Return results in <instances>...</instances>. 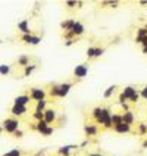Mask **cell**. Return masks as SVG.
Listing matches in <instances>:
<instances>
[{
  "label": "cell",
  "instance_id": "obj_1",
  "mask_svg": "<svg viewBox=\"0 0 147 156\" xmlns=\"http://www.w3.org/2000/svg\"><path fill=\"white\" fill-rule=\"evenodd\" d=\"M19 125H21V122L16 118H6L5 121L2 122V128L6 131L8 134H13L15 131H18L19 130Z\"/></svg>",
  "mask_w": 147,
  "mask_h": 156
},
{
  "label": "cell",
  "instance_id": "obj_2",
  "mask_svg": "<svg viewBox=\"0 0 147 156\" xmlns=\"http://www.w3.org/2000/svg\"><path fill=\"white\" fill-rule=\"evenodd\" d=\"M110 116H112L110 111H109L107 108H103V109H102V113H100V116L96 119V122H97V124H100L103 128H112Z\"/></svg>",
  "mask_w": 147,
  "mask_h": 156
},
{
  "label": "cell",
  "instance_id": "obj_3",
  "mask_svg": "<svg viewBox=\"0 0 147 156\" xmlns=\"http://www.w3.org/2000/svg\"><path fill=\"white\" fill-rule=\"evenodd\" d=\"M30 99L31 100H35V102H40V100H46V90L44 88H31L30 90Z\"/></svg>",
  "mask_w": 147,
  "mask_h": 156
},
{
  "label": "cell",
  "instance_id": "obj_4",
  "mask_svg": "<svg viewBox=\"0 0 147 156\" xmlns=\"http://www.w3.org/2000/svg\"><path fill=\"white\" fill-rule=\"evenodd\" d=\"M74 87L72 83H63V84H59L56 86V93H58V97H66L69 94L71 88Z\"/></svg>",
  "mask_w": 147,
  "mask_h": 156
},
{
  "label": "cell",
  "instance_id": "obj_5",
  "mask_svg": "<svg viewBox=\"0 0 147 156\" xmlns=\"http://www.w3.org/2000/svg\"><path fill=\"white\" fill-rule=\"evenodd\" d=\"M74 75L77 78H86L88 75V65L86 63H81V65H77L75 66V69H74Z\"/></svg>",
  "mask_w": 147,
  "mask_h": 156
},
{
  "label": "cell",
  "instance_id": "obj_6",
  "mask_svg": "<svg viewBox=\"0 0 147 156\" xmlns=\"http://www.w3.org/2000/svg\"><path fill=\"white\" fill-rule=\"evenodd\" d=\"M43 113H44V118H43V119L47 122L49 125H50V124H53V122L58 119V112H56L54 109H46Z\"/></svg>",
  "mask_w": 147,
  "mask_h": 156
},
{
  "label": "cell",
  "instance_id": "obj_7",
  "mask_svg": "<svg viewBox=\"0 0 147 156\" xmlns=\"http://www.w3.org/2000/svg\"><path fill=\"white\" fill-rule=\"evenodd\" d=\"M30 96L28 94H19L13 99V105H19V106H28L30 103Z\"/></svg>",
  "mask_w": 147,
  "mask_h": 156
},
{
  "label": "cell",
  "instance_id": "obj_8",
  "mask_svg": "<svg viewBox=\"0 0 147 156\" xmlns=\"http://www.w3.org/2000/svg\"><path fill=\"white\" fill-rule=\"evenodd\" d=\"M10 112L13 116H22L26 113V106H19V105H13L10 108Z\"/></svg>",
  "mask_w": 147,
  "mask_h": 156
},
{
  "label": "cell",
  "instance_id": "obj_9",
  "mask_svg": "<svg viewBox=\"0 0 147 156\" xmlns=\"http://www.w3.org/2000/svg\"><path fill=\"white\" fill-rule=\"evenodd\" d=\"M122 122L127 124V125H132V124L135 122V115H134V112L128 111V112L122 113Z\"/></svg>",
  "mask_w": 147,
  "mask_h": 156
},
{
  "label": "cell",
  "instance_id": "obj_10",
  "mask_svg": "<svg viewBox=\"0 0 147 156\" xmlns=\"http://www.w3.org/2000/svg\"><path fill=\"white\" fill-rule=\"evenodd\" d=\"M84 31H86L84 25H82L81 22H77V21H75V24H74V27H72V30H71L69 33L72 35H82L84 34Z\"/></svg>",
  "mask_w": 147,
  "mask_h": 156
},
{
  "label": "cell",
  "instance_id": "obj_11",
  "mask_svg": "<svg viewBox=\"0 0 147 156\" xmlns=\"http://www.w3.org/2000/svg\"><path fill=\"white\" fill-rule=\"evenodd\" d=\"M113 130H115V133H118V134H128V133H131V125H127V124L122 122L119 125H115Z\"/></svg>",
  "mask_w": 147,
  "mask_h": 156
},
{
  "label": "cell",
  "instance_id": "obj_12",
  "mask_svg": "<svg viewBox=\"0 0 147 156\" xmlns=\"http://www.w3.org/2000/svg\"><path fill=\"white\" fill-rule=\"evenodd\" d=\"M18 30L24 34H31V30H30V24H28V21L24 19V21H21V22H18Z\"/></svg>",
  "mask_w": 147,
  "mask_h": 156
},
{
  "label": "cell",
  "instance_id": "obj_13",
  "mask_svg": "<svg viewBox=\"0 0 147 156\" xmlns=\"http://www.w3.org/2000/svg\"><path fill=\"white\" fill-rule=\"evenodd\" d=\"M97 131H99L97 125H93V124H87V125H84V133H86L88 137L96 136V134H97Z\"/></svg>",
  "mask_w": 147,
  "mask_h": 156
},
{
  "label": "cell",
  "instance_id": "obj_14",
  "mask_svg": "<svg viewBox=\"0 0 147 156\" xmlns=\"http://www.w3.org/2000/svg\"><path fill=\"white\" fill-rule=\"evenodd\" d=\"M135 91H137V90H135V88H134L132 86H128V87H125V88H124L122 94H124V97H125V99H127V102H128L131 97L135 94Z\"/></svg>",
  "mask_w": 147,
  "mask_h": 156
},
{
  "label": "cell",
  "instance_id": "obj_15",
  "mask_svg": "<svg viewBox=\"0 0 147 156\" xmlns=\"http://www.w3.org/2000/svg\"><path fill=\"white\" fill-rule=\"evenodd\" d=\"M110 122H112V127L122 124V113H112V116H110Z\"/></svg>",
  "mask_w": 147,
  "mask_h": 156
},
{
  "label": "cell",
  "instance_id": "obj_16",
  "mask_svg": "<svg viewBox=\"0 0 147 156\" xmlns=\"http://www.w3.org/2000/svg\"><path fill=\"white\" fill-rule=\"evenodd\" d=\"M74 24H75V19H69V21H63L61 24V27L65 30V31L69 33L71 30H72V27H74Z\"/></svg>",
  "mask_w": 147,
  "mask_h": 156
},
{
  "label": "cell",
  "instance_id": "obj_17",
  "mask_svg": "<svg viewBox=\"0 0 147 156\" xmlns=\"http://www.w3.org/2000/svg\"><path fill=\"white\" fill-rule=\"evenodd\" d=\"M47 127H49V124H47V122L44 121V119H41V121H38L37 124H35V130L38 131L40 134H41V133H43V131L46 130Z\"/></svg>",
  "mask_w": 147,
  "mask_h": 156
},
{
  "label": "cell",
  "instance_id": "obj_18",
  "mask_svg": "<svg viewBox=\"0 0 147 156\" xmlns=\"http://www.w3.org/2000/svg\"><path fill=\"white\" fill-rule=\"evenodd\" d=\"M10 65L8 63H3V65H0V75H9L10 74Z\"/></svg>",
  "mask_w": 147,
  "mask_h": 156
},
{
  "label": "cell",
  "instance_id": "obj_19",
  "mask_svg": "<svg viewBox=\"0 0 147 156\" xmlns=\"http://www.w3.org/2000/svg\"><path fill=\"white\" fill-rule=\"evenodd\" d=\"M74 147V146H63V147H61L59 150H58V153L61 156H69L71 153V149Z\"/></svg>",
  "mask_w": 147,
  "mask_h": 156
},
{
  "label": "cell",
  "instance_id": "obj_20",
  "mask_svg": "<svg viewBox=\"0 0 147 156\" xmlns=\"http://www.w3.org/2000/svg\"><path fill=\"white\" fill-rule=\"evenodd\" d=\"M144 37H147V31L144 30V27H143V28H138V30H137V38H135V41L140 43V40L144 38Z\"/></svg>",
  "mask_w": 147,
  "mask_h": 156
},
{
  "label": "cell",
  "instance_id": "obj_21",
  "mask_svg": "<svg viewBox=\"0 0 147 156\" xmlns=\"http://www.w3.org/2000/svg\"><path fill=\"white\" fill-rule=\"evenodd\" d=\"M18 65H21V66H28L30 65V58L26 56V55H24V56H21L19 59H18Z\"/></svg>",
  "mask_w": 147,
  "mask_h": 156
},
{
  "label": "cell",
  "instance_id": "obj_22",
  "mask_svg": "<svg viewBox=\"0 0 147 156\" xmlns=\"http://www.w3.org/2000/svg\"><path fill=\"white\" fill-rule=\"evenodd\" d=\"M115 90H116V86H110L106 88V91L103 93V97L104 99H109V97H112V94L115 93Z\"/></svg>",
  "mask_w": 147,
  "mask_h": 156
},
{
  "label": "cell",
  "instance_id": "obj_23",
  "mask_svg": "<svg viewBox=\"0 0 147 156\" xmlns=\"http://www.w3.org/2000/svg\"><path fill=\"white\" fill-rule=\"evenodd\" d=\"M46 106H47V100H40L35 105V111H40V112H44L46 111Z\"/></svg>",
  "mask_w": 147,
  "mask_h": 156
},
{
  "label": "cell",
  "instance_id": "obj_24",
  "mask_svg": "<svg viewBox=\"0 0 147 156\" xmlns=\"http://www.w3.org/2000/svg\"><path fill=\"white\" fill-rule=\"evenodd\" d=\"M41 43V37H38V35H31V38H30V43L31 46H37V44Z\"/></svg>",
  "mask_w": 147,
  "mask_h": 156
},
{
  "label": "cell",
  "instance_id": "obj_25",
  "mask_svg": "<svg viewBox=\"0 0 147 156\" xmlns=\"http://www.w3.org/2000/svg\"><path fill=\"white\" fill-rule=\"evenodd\" d=\"M102 109H103V108H100V106H97V108H94V109L91 111V116H93L94 119H97V118L100 116V113H102Z\"/></svg>",
  "mask_w": 147,
  "mask_h": 156
},
{
  "label": "cell",
  "instance_id": "obj_26",
  "mask_svg": "<svg viewBox=\"0 0 147 156\" xmlns=\"http://www.w3.org/2000/svg\"><path fill=\"white\" fill-rule=\"evenodd\" d=\"M35 68H37L35 65H28V66H25V69H24V75H25V77L31 75V74H33V71H34Z\"/></svg>",
  "mask_w": 147,
  "mask_h": 156
},
{
  "label": "cell",
  "instance_id": "obj_27",
  "mask_svg": "<svg viewBox=\"0 0 147 156\" xmlns=\"http://www.w3.org/2000/svg\"><path fill=\"white\" fill-rule=\"evenodd\" d=\"M22 155V152L19 150V149H12L10 152H8V153H5L3 156H21Z\"/></svg>",
  "mask_w": 147,
  "mask_h": 156
},
{
  "label": "cell",
  "instance_id": "obj_28",
  "mask_svg": "<svg viewBox=\"0 0 147 156\" xmlns=\"http://www.w3.org/2000/svg\"><path fill=\"white\" fill-rule=\"evenodd\" d=\"M53 133H54V128H53L52 125H49V127H47V128L41 133V136H44V137H49V136H52Z\"/></svg>",
  "mask_w": 147,
  "mask_h": 156
},
{
  "label": "cell",
  "instance_id": "obj_29",
  "mask_svg": "<svg viewBox=\"0 0 147 156\" xmlns=\"http://www.w3.org/2000/svg\"><path fill=\"white\" fill-rule=\"evenodd\" d=\"M33 118H34L35 121L38 122V121H41V119L44 118V113H43V112H40V111H35V112L33 113Z\"/></svg>",
  "mask_w": 147,
  "mask_h": 156
},
{
  "label": "cell",
  "instance_id": "obj_30",
  "mask_svg": "<svg viewBox=\"0 0 147 156\" xmlns=\"http://www.w3.org/2000/svg\"><path fill=\"white\" fill-rule=\"evenodd\" d=\"M94 52L96 47H88L87 49V58H94Z\"/></svg>",
  "mask_w": 147,
  "mask_h": 156
},
{
  "label": "cell",
  "instance_id": "obj_31",
  "mask_svg": "<svg viewBox=\"0 0 147 156\" xmlns=\"http://www.w3.org/2000/svg\"><path fill=\"white\" fill-rule=\"evenodd\" d=\"M104 53V49L102 47H96V52H94V58H100L102 55Z\"/></svg>",
  "mask_w": 147,
  "mask_h": 156
},
{
  "label": "cell",
  "instance_id": "obj_32",
  "mask_svg": "<svg viewBox=\"0 0 147 156\" xmlns=\"http://www.w3.org/2000/svg\"><path fill=\"white\" fill-rule=\"evenodd\" d=\"M138 94L141 96L143 99H146V100H147V86H144L143 88H141V90H140V91H138Z\"/></svg>",
  "mask_w": 147,
  "mask_h": 156
},
{
  "label": "cell",
  "instance_id": "obj_33",
  "mask_svg": "<svg viewBox=\"0 0 147 156\" xmlns=\"http://www.w3.org/2000/svg\"><path fill=\"white\" fill-rule=\"evenodd\" d=\"M138 131H140V134H146L147 133V124H140Z\"/></svg>",
  "mask_w": 147,
  "mask_h": 156
},
{
  "label": "cell",
  "instance_id": "obj_34",
  "mask_svg": "<svg viewBox=\"0 0 147 156\" xmlns=\"http://www.w3.org/2000/svg\"><path fill=\"white\" fill-rule=\"evenodd\" d=\"M138 97H140L138 91H135V94L132 96V97H131V99L128 100V102H131V103H137V102H138Z\"/></svg>",
  "mask_w": 147,
  "mask_h": 156
},
{
  "label": "cell",
  "instance_id": "obj_35",
  "mask_svg": "<svg viewBox=\"0 0 147 156\" xmlns=\"http://www.w3.org/2000/svg\"><path fill=\"white\" fill-rule=\"evenodd\" d=\"M21 38H22V41H24V43L28 44V43H30V38H31V34H24Z\"/></svg>",
  "mask_w": 147,
  "mask_h": 156
},
{
  "label": "cell",
  "instance_id": "obj_36",
  "mask_svg": "<svg viewBox=\"0 0 147 156\" xmlns=\"http://www.w3.org/2000/svg\"><path fill=\"white\" fill-rule=\"evenodd\" d=\"M124 103H127V99L124 97V94H119V105H124Z\"/></svg>",
  "mask_w": 147,
  "mask_h": 156
},
{
  "label": "cell",
  "instance_id": "obj_37",
  "mask_svg": "<svg viewBox=\"0 0 147 156\" xmlns=\"http://www.w3.org/2000/svg\"><path fill=\"white\" fill-rule=\"evenodd\" d=\"M66 6L68 8H74V6H77V2H66Z\"/></svg>",
  "mask_w": 147,
  "mask_h": 156
},
{
  "label": "cell",
  "instance_id": "obj_38",
  "mask_svg": "<svg viewBox=\"0 0 147 156\" xmlns=\"http://www.w3.org/2000/svg\"><path fill=\"white\" fill-rule=\"evenodd\" d=\"M140 43L143 44V47H146V46H147V37H144V38H141V40H140Z\"/></svg>",
  "mask_w": 147,
  "mask_h": 156
},
{
  "label": "cell",
  "instance_id": "obj_39",
  "mask_svg": "<svg viewBox=\"0 0 147 156\" xmlns=\"http://www.w3.org/2000/svg\"><path fill=\"white\" fill-rule=\"evenodd\" d=\"M13 134H15V137H18V139H19V137H22V131H21V130L15 131V133H13Z\"/></svg>",
  "mask_w": 147,
  "mask_h": 156
},
{
  "label": "cell",
  "instance_id": "obj_40",
  "mask_svg": "<svg viewBox=\"0 0 147 156\" xmlns=\"http://www.w3.org/2000/svg\"><path fill=\"white\" fill-rule=\"evenodd\" d=\"M121 108H122V109H124V111H125V112H128V111H130V108H128V105H127V103L121 105Z\"/></svg>",
  "mask_w": 147,
  "mask_h": 156
},
{
  "label": "cell",
  "instance_id": "obj_41",
  "mask_svg": "<svg viewBox=\"0 0 147 156\" xmlns=\"http://www.w3.org/2000/svg\"><path fill=\"white\" fill-rule=\"evenodd\" d=\"M74 43H75L74 40H66V43H65V46H68V47H69V46H72Z\"/></svg>",
  "mask_w": 147,
  "mask_h": 156
},
{
  "label": "cell",
  "instance_id": "obj_42",
  "mask_svg": "<svg viewBox=\"0 0 147 156\" xmlns=\"http://www.w3.org/2000/svg\"><path fill=\"white\" fill-rule=\"evenodd\" d=\"M88 156H103V155H102V153H90Z\"/></svg>",
  "mask_w": 147,
  "mask_h": 156
},
{
  "label": "cell",
  "instance_id": "obj_43",
  "mask_svg": "<svg viewBox=\"0 0 147 156\" xmlns=\"http://www.w3.org/2000/svg\"><path fill=\"white\" fill-rule=\"evenodd\" d=\"M143 147H147V140H144V141H143Z\"/></svg>",
  "mask_w": 147,
  "mask_h": 156
},
{
  "label": "cell",
  "instance_id": "obj_44",
  "mask_svg": "<svg viewBox=\"0 0 147 156\" xmlns=\"http://www.w3.org/2000/svg\"><path fill=\"white\" fill-rule=\"evenodd\" d=\"M140 5H143V6H144V5H147V2L146 0H143V2H140Z\"/></svg>",
  "mask_w": 147,
  "mask_h": 156
},
{
  "label": "cell",
  "instance_id": "obj_45",
  "mask_svg": "<svg viewBox=\"0 0 147 156\" xmlns=\"http://www.w3.org/2000/svg\"><path fill=\"white\" fill-rule=\"evenodd\" d=\"M143 53H146V55H147V46H146V47H143Z\"/></svg>",
  "mask_w": 147,
  "mask_h": 156
},
{
  "label": "cell",
  "instance_id": "obj_46",
  "mask_svg": "<svg viewBox=\"0 0 147 156\" xmlns=\"http://www.w3.org/2000/svg\"><path fill=\"white\" fill-rule=\"evenodd\" d=\"M2 133H3V128H2V124H0V136H2Z\"/></svg>",
  "mask_w": 147,
  "mask_h": 156
},
{
  "label": "cell",
  "instance_id": "obj_47",
  "mask_svg": "<svg viewBox=\"0 0 147 156\" xmlns=\"http://www.w3.org/2000/svg\"><path fill=\"white\" fill-rule=\"evenodd\" d=\"M144 30H146V31H147V24H146V27H144Z\"/></svg>",
  "mask_w": 147,
  "mask_h": 156
}]
</instances>
